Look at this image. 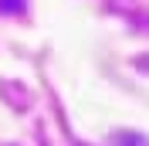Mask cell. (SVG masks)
Masks as SVG:
<instances>
[{"label": "cell", "mask_w": 149, "mask_h": 146, "mask_svg": "<svg viewBox=\"0 0 149 146\" xmlns=\"http://www.w3.org/2000/svg\"><path fill=\"white\" fill-rule=\"evenodd\" d=\"M24 10H27V0H0V14H14V17H20V14H24Z\"/></svg>", "instance_id": "6da1fadb"}, {"label": "cell", "mask_w": 149, "mask_h": 146, "mask_svg": "<svg viewBox=\"0 0 149 146\" xmlns=\"http://www.w3.org/2000/svg\"><path fill=\"white\" fill-rule=\"evenodd\" d=\"M115 146H149L142 136H136V133H125V136H119L115 139Z\"/></svg>", "instance_id": "7a4b0ae2"}]
</instances>
